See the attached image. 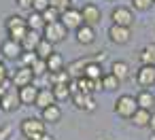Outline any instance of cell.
<instances>
[{"label":"cell","mask_w":155,"mask_h":140,"mask_svg":"<svg viewBox=\"0 0 155 140\" xmlns=\"http://www.w3.org/2000/svg\"><path fill=\"white\" fill-rule=\"evenodd\" d=\"M81 15H83V21H85V26H96V24H100L102 21V13H100V9L94 5V2H89V5H85L83 9H81Z\"/></svg>","instance_id":"30bf717a"},{"label":"cell","mask_w":155,"mask_h":140,"mask_svg":"<svg viewBox=\"0 0 155 140\" xmlns=\"http://www.w3.org/2000/svg\"><path fill=\"white\" fill-rule=\"evenodd\" d=\"M100 85H102V89H104V91H115L121 83H119V79H117L115 74H110V72H108V74H104V77H102Z\"/></svg>","instance_id":"f546056e"},{"label":"cell","mask_w":155,"mask_h":140,"mask_svg":"<svg viewBox=\"0 0 155 140\" xmlns=\"http://www.w3.org/2000/svg\"><path fill=\"white\" fill-rule=\"evenodd\" d=\"M21 106V100H19V91L17 89H9L2 98H0V110L5 112H13Z\"/></svg>","instance_id":"ba28073f"},{"label":"cell","mask_w":155,"mask_h":140,"mask_svg":"<svg viewBox=\"0 0 155 140\" xmlns=\"http://www.w3.org/2000/svg\"><path fill=\"white\" fill-rule=\"evenodd\" d=\"M43 140H55V138H53V136H49V134H45V136H43Z\"/></svg>","instance_id":"b9f144b4"},{"label":"cell","mask_w":155,"mask_h":140,"mask_svg":"<svg viewBox=\"0 0 155 140\" xmlns=\"http://www.w3.org/2000/svg\"><path fill=\"white\" fill-rule=\"evenodd\" d=\"M108 38H110V43H115V45H125V43H130V38H132V32H130V28H121V26H110L108 28Z\"/></svg>","instance_id":"8fae6325"},{"label":"cell","mask_w":155,"mask_h":140,"mask_svg":"<svg viewBox=\"0 0 155 140\" xmlns=\"http://www.w3.org/2000/svg\"><path fill=\"white\" fill-rule=\"evenodd\" d=\"M32 72H34V77H36V79H38V77H47V74H49L47 62H45V60H36V62H34V66H32Z\"/></svg>","instance_id":"836d02e7"},{"label":"cell","mask_w":155,"mask_h":140,"mask_svg":"<svg viewBox=\"0 0 155 140\" xmlns=\"http://www.w3.org/2000/svg\"><path fill=\"white\" fill-rule=\"evenodd\" d=\"M11 136V127L7 125V127H0V140H7Z\"/></svg>","instance_id":"ab89813d"},{"label":"cell","mask_w":155,"mask_h":140,"mask_svg":"<svg viewBox=\"0 0 155 140\" xmlns=\"http://www.w3.org/2000/svg\"><path fill=\"white\" fill-rule=\"evenodd\" d=\"M66 34H68V30H66V26H64L62 21H58V24H47L45 30H43V38L49 41L51 45L62 43V41L66 38Z\"/></svg>","instance_id":"277c9868"},{"label":"cell","mask_w":155,"mask_h":140,"mask_svg":"<svg viewBox=\"0 0 155 140\" xmlns=\"http://www.w3.org/2000/svg\"><path fill=\"white\" fill-rule=\"evenodd\" d=\"M34 72H32V68H19V70H15V74H13V79H11V83H13V87H17V89H21V87H28V85H34Z\"/></svg>","instance_id":"52a82bcc"},{"label":"cell","mask_w":155,"mask_h":140,"mask_svg":"<svg viewBox=\"0 0 155 140\" xmlns=\"http://www.w3.org/2000/svg\"><path fill=\"white\" fill-rule=\"evenodd\" d=\"M53 104H55V96H53L51 87H49V89L43 87V89L38 91V98H36V104H34V106H38L41 110H45V108H49V106H53Z\"/></svg>","instance_id":"2e32d148"},{"label":"cell","mask_w":155,"mask_h":140,"mask_svg":"<svg viewBox=\"0 0 155 140\" xmlns=\"http://www.w3.org/2000/svg\"><path fill=\"white\" fill-rule=\"evenodd\" d=\"M153 2H155V0H153Z\"/></svg>","instance_id":"7bdbcfd3"},{"label":"cell","mask_w":155,"mask_h":140,"mask_svg":"<svg viewBox=\"0 0 155 140\" xmlns=\"http://www.w3.org/2000/svg\"><path fill=\"white\" fill-rule=\"evenodd\" d=\"M51 91H53V96H55V102H62V100L72 98V93H70V83H68V85H55V87H51Z\"/></svg>","instance_id":"4dcf8cb0"},{"label":"cell","mask_w":155,"mask_h":140,"mask_svg":"<svg viewBox=\"0 0 155 140\" xmlns=\"http://www.w3.org/2000/svg\"><path fill=\"white\" fill-rule=\"evenodd\" d=\"M74 83H77V89H79L81 93H89V96H94V91H98V89H102V85H100V81H89V79H85V77H81V79H77Z\"/></svg>","instance_id":"d6986e66"},{"label":"cell","mask_w":155,"mask_h":140,"mask_svg":"<svg viewBox=\"0 0 155 140\" xmlns=\"http://www.w3.org/2000/svg\"><path fill=\"white\" fill-rule=\"evenodd\" d=\"M140 62H142V66H155V43L147 45L140 51Z\"/></svg>","instance_id":"4316f807"},{"label":"cell","mask_w":155,"mask_h":140,"mask_svg":"<svg viewBox=\"0 0 155 140\" xmlns=\"http://www.w3.org/2000/svg\"><path fill=\"white\" fill-rule=\"evenodd\" d=\"M51 53H55V51H53V45H51L49 41L43 38L41 45L36 47V55H38V60H45V62H47V60L51 57Z\"/></svg>","instance_id":"83f0119b"},{"label":"cell","mask_w":155,"mask_h":140,"mask_svg":"<svg viewBox=\"0 0 155 140\" xmlns=\"http://www.w3.org/2000/svg\"><path fill=\"white\" fill-rule=\"evenodd\" d=\"M0 51H2V57L5 60H19L21 53H24V47H21V43H15V41L7 38L2 43V47H0Z\"/></svg>","instance_id":"9c48e42d"},{"label":"cell","mask_w":155,"mask_h":140,"mask_svg":"<svg viewBox=\"0 0 155 140\" xmlns=\"http://www.w3.org/2000/svg\"><path fill=\"white\" fill-rule=\"evenodd\" d=\"M36 60H38L36 51H24V53H21V57H19V62H21V66H24V68H32Z\"/></svg>","instance_id":"d6a6232c"},{"label":"cell","mask_w":155,"mask_h":140,"mask_svg":"<svg viewBox=\"0 0 155 140\" xmlns=\"http://www.w3.org/2000/svg\"><path fill=\"white\" fill-rule=\"evenodd\" d=\"M132 123H134L136 127H149V123H151V112L138 108V110L134 112V117H132Z\"/></svg>","instance_id":"d4e9b609"},{"label":"cell","mask_w":155,"mask_h":140,"mask_svg":"<svg viewBox=\"0 0 155 140\" xmlns=\"http://www.w3.org/2000/svg\"><path fill=\"white\" fill-rule=\"evenodd\" d=\"M110 74H115V77L119 79V83L127 81V79H130V64H127V62H121V60L113 62V66H110Z\"/></svg>","instance_id":"ac0fdd59"},{"label":"cell","mask_w":155,"mask_h":140,"mask_svg":"<svg viewBox=\"0 0 155 140\" xmlns=\"http://www.w3.org/2000/svg\"><path fill=\"white\" fill-rule=\"evenodd\" d=\"M19 91V100H21V104H26V106H32V104H36V98H38V87L36 85H28V87H21V89H17Z\"/></svg>","instance_id":"9a60e30c"},{"label":"cell","mask_w":155,"mask_h":140,"mask_svg":"<svg viewBox=\"0 0 155 140\" xmlns=\"http://www.w3.org/2000/svg\"><path fill=\"white\" fill-rule=\"evenodd\" d=\"M19 9H26V11H32V0H15Z\"/></svg>","instance_id":"74e56055"},{"label":"cell","mask_w":155,"mask_h":140,"mask_svg":"<svg viewBox=\"0 0 155 140\" xmlns=\"http://www.w3.org/2000/svg\"><path fill=\"white\" fill-rule=\"evenodd\" d=\"M19 129H21V134H24L26 140H30L32 136H38V134H47L45 132V121L43 119H36V117L24 119L21 125H19Z\"/></svg>","instance_id":"3957f363"},{"label":"cell","mask_w":155,"mask_h":140,"mask_svg":"<svg viewBox=\"0 0 155 140\" xmlns=\"http://www.w3.org/2000/svg\"><path fill=\"white\" fill-rule=\"evenodd\" d=\"M83 77H85V79H89V81H102V77H104V72H102V64H98V62H94V60H91V62L85 66Z\"/></svg>","instance_id":"44dd1931"},{"label":"cell","mask_w":155,"mask_h":140,"mask_svg":"<svg viewBox=\"0 0 155 140\" xmlns=\"http://www.w3.org/2000/svg\"><path fill=\"white\" fill-rule=\"evenodd\" d=\"M49 7L60 11V13H64V11L70 9V0H49Z\"/></svg>","instance_id":"e575fe53"},{"label":"cell","mask_w":155,"mask_h":140,"mask_svg":"<svg viewBox=\"0 0 155 140\" xmlns=\"http://www.w3.org/2000/svg\"><path fill=\"white\" fill-rule=\"evenodd\" d=\"M47 68H49V74L64 70V57H62L60 53H51V57L47 60Z\"/></svg>","instance_id":"f1b7e54d"},{"label":"cell","mask_w":155,"mask_h":140,"mask_svg":"<svg viewBox=\"0 0 155 140\" xmlns=\"http://www.w3.org/2000/svg\"><path fill=\"white\" fill-rule=\"evenodd\" d=\"M7 32H9V38L15 41V43H24V38L28 36V24L21 15H11L7 19Z\"/></svg>","instance_id":"6da1fadb"},{"label":"cell","mask_w":155,"mask_h":140,"mask_svg":"<svg viewBox=\"0 0 155 140\" xmlns=\"http://www.w3.org/2000/svg\"><path fill=\"white\" fill-rule=\"evenodd\" d=\"M41 15H43V19H45V26H47V24H58V21L62 19V13L55 11V9H51V7H49L45 13H41Z\"/></svg>","instance_id":"1f68e13d"},{"label":"cell","mask_w":155,"mask_h":140,"mask_svg":"<svg viewBox=\"0 0 155 140\" xmlns=\"http://www.w3.org/2000/svg\"><path fill=\"white\" fill-rule=\"evenodd\" d=\"M91 60H94V57H79V60L70 62V64H68V68H66V72L70 74V79H72V81L81 79V77H83V72H85V66H87Z\"/></svg>","instance_id":"4fadbf2b"},{"label":"cell","mask_w":155,"mask_h":140,"mask_svg":"<svg viewBox=\"0 0 155 140\" xmlns=\"http://www.w3.org/2000/svg\"><path fill=\"white\" fill-rule=\"evenodd\" d=\"M41 119H43L45 123H58V121L62 119V108H60L58 104H53V106H49V108L43 110Z\"/></svg>","instance_id":"603a6c76"},{"label":"cell","mask_w":155,"mask_h":140,"mask_svg":"<svg viewBox=\"0 0 155 140\" xmlns=\"http://www.w3.org/2000/svg\"><path fill=\"white\" fill-rule=\"evenodd\" d=\"M136 81L140 87H153L155 85V66H140L136 72Z\"/></svg>","instance_id":"7c38bea8"},{"label":"cell","mask_w":155,"mask_h":140,"mask_svg":"<svg viewBox=\"0 0 155 140\" xmlns=\"http://www.w3.org/2000/svg\"><path fill=\"white\" fill-rule=\"evenodd\" d=\"M26 24H28V30H32V32L45 30V19H43V15L36 13V11H30V15L26 17Z\"/></svg>","instance_id":"7402d4cb"},{"label":"cell","mask_w":155,"mask_h":140,"mask_svg":"<svg viewBox=\"0 0 155 140\" xmlns=\"http://www.w3.org/2000/svg\"><path fill=\"white\" fill-rule=\"evenodd\" d=\"M110 19H113L115 26L132 28V24H134V13H132V9H127V7H117V9H113Z\"/></svg>","instance_id":"8992f818"},{"label":"cell","mask_w":155,"mask_h":140,"mask_svg":"<svg viewBox=\"0 0 155 140\" xmlns=\"http://www.w3.org/2000/svg\"><path fill=\"white\" fill-rule=\"evenodd\" d=\"M74 34H77V43L79 45H91L96 41V30L91 26H81Z\"/></svg>","instance_id":"e0dca14e"},{"label":"cell","mask_w":155,"mask_h":140,"mask_svg":"<svg viewBox=\"0 0 155 140\" xmlns=\"http://www.w3.org/2000/svg\"><path fill=\"white\" fill-rule=\"evenodd\" d=\"M149 127H151V132L155 134V112H151V123H149Z\"/></svg>","instance_id":"60d3db41"},{"label":"cell","mask_w":155,"mask_h":140,"mask_svg":"<svg viewBox=\"0 0 155 140\" xmlns=\"http://www.w3.org/2000/svg\"><path fill=\"white\" fill-rule=\"evenodd\" d=\"M72 102H74V106L79 108V110H87V112H91V110H96V100H94V96H89V93H74L72 96Z\"/></svg>","instance_id":"5bb4252c"},{"label":"cell","mask_w":155,"mask_h":140,"mask_svg":"<svg viewBox=\"0 0 155 140\" xmlns=\"http://www.w3.org/2000/svg\"><path fill=\"white\" fill-rule=\"evenodd\" d=\"M41 41H43V36L38 34V32H28V36L24 38V43H21V47H24V51H36V47L41 45Z\"/></svg>","instance_id":"cb8c5ba5"},{"label":"cell","mask_w":155,"mask_h":140,"mask_svg":"<svg viewBox=\"0 0 155 140\" xmlns=\"http://www.w3.org/2000/svg\"><path fill=\"white\" fill-rule=\"evenodd\" d=\"M153 5H155L153 0H132V7H134L136 11H142V13H144V11H149Z\"/></svg>","instance_id":"d590c367"},{"label":"cell","mask_w":155,"mask_h":140,"mask_svg":"<svg viewBox=\"0 0 155 140\" xmlns=\"http://www.w3.org/2000/svg\"><path fill=\"white\" fill-rule=\"evenodd\" d=\"M64 26H66V30H79L81 26H85V21H83V15H81V9H68V11H64L62 13V19H60Z\"/></svg>","instance_id":"5b68a950"},{"label":"cell","mask_w":155,"mask_h":140,"mask_svg":"<svg viewBox=\"0 0 155 140\" xmlns=\"http://www.w3.org/2000/svg\"><path fill=\"white\" fill-rule=\"evenodd\" d=\"M5 81H9V72H7V66L0 62V83H5Z\"/></svg>","instance_id":"f35d334b"},{"label":"cell","mask_w":155,"mask_h":140,"mask_svg":"<svg viewBox=\"0 0 155 140\" xmlns=\"http://www.w3.org/2000/svg\"><path fill=\"white\" fill-rule=\"evenodd\" d=\"M47 9H49V0H32V11L45 13Z\"/></svg>","instance_id":"8d00e7d4"},{"label":"cell","mask_w":155,"mask_h":140,"mask_svg":"<svg viewBox=\"0 0 155 140\" xmlns=\"http://www.w3.org/2000/svg\"><path fill=\"white\" fill-rule=\"evenodd\" d=\"M136 104H138V108H142V110H153V106H155V96L149 91V89H142L138 96H136Z\"/></svg>","instance_id":"ffe728a7"},{"label":"cell","mask_w":155,"mask_h":140,"mask_svg":"<svg viewBox=\"0 0 155 140\" xmlns=\"http://www.w3.org/2000/svg\"><path fill=\"white\" fill-rule=\"evenodd\" d=\"M68 83H70V74L66 72V68L60 70V72H51L49 74V85L51 87H55V85H68Z\"/></svg>","instance_id":"484cf974"},{"label":"cell","mask_w":155,"mask_h":140,"mask_svg":"<svg viewBox=\"0 0 155 140\" xmlns=\"http://www.w3.org/2000/svg\"><path fill=\"white\" fill-rule=\"evenodd\" d=\"M136 110H138V104H136V98H134V96L123 93V96L117 98V102H115V112H117L119 117H123V119H132Z\"/></svg>","instance_id":"7a4b0ae2"}]
</instances>
